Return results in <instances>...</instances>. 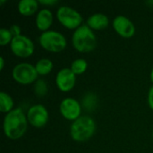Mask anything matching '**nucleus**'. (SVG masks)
<instances>
[{"label":"nucleus","instance_id":"20e7f679","mask_svg":"<svg viewBox=\"0 0 153 153\" xmlns=\"http://www.w3.org/2000/svg\"><path fill=\"white\" fill-rule=\"evenodd\" d=\"M39 44L47 51L57 53L63 51L67 43L62 33L55 30H48L40 35Z\"/></svg>","mask_w":153,"mask_h":153},{"label":"nucleus","instance_id":"2eb2a0df","mask_svg":"<svg viewBox=\"0 0 153 153\" xmlns=\"http://www.w3.org/2000/svg\"><path fill=\"white\" fill-rule=\"evenodd\" d=\"M13 100L12 97L6 92H0V111L3 113H9L13 110Z\"/></svg>","mask_w":153,"mask_h":153},{"label":"nucleus","instance_id":"ddd939ff","mask_svg":"<svg viewBox=\"0 0 153 153\" xmlns=\"http://www.w3.org/2000/svg\"><path fill=\"white\" fill-rule=\"evenodd\" d=\"M109 20L106 14L103 13H94L91 15L87 20V25L95 30H104L108 26Z\"/></svg>","mask_w":153,"mask_h":153},{"label":"nucleus","instance_id":"aec40b11","mask_svg":"<svg viewBox=\"0 0 153 153\" xmlns=\"http://www.w3.org/2000/svg\"><path fill=\"white\" fill-rule=\"evenodd\" d=\"M13 39V37L8 29L2 28L0 30V45L1 46H5L9 43L11 44Z\"/></svg>","mask_w":153,"mask_h":153},{"label":"nucleus","instance_id":"9d476101","mask_svg":"<svg viewBox=\"0 0 153 153\" xmlns=\"http://www.w3.org/2000/svg\"><path fill=\"white\" fill-rule=\"evenodd\" d=\"M113 28L116 32L123 38H132L135 33V27L134 23L127 17L118 15L113 20Z\"/></svg>","mask_w":153,"mask_h":153},{"label":"nucleus","instance_id":"7ed1b4c3","mask_svg":"<svg viewBox=\"0 0 153 153\" xmlns=\"http://www.w3.org/2000/svg\"><path fill=\"white\" fill-rule=\"evenodd\" d=\"M96 125L94 120L88 116L80 117L73 122L70 127V134L75 142H85L95 133Z\"/></svg>","mask_w":153,"mask_h":153},{"label":"nucleus","instance_id":"f3484780","mask_svg":"<svg viewBox=\"0 0 153 153\" xmlns=\"http://www.w3.org/2000/svg\"><path fill=\"white\" fill-rule=\"evenodd\" d=\"M87 67L88 64L84 59H76L71 65V70L75 75L83 74L87 70Z\"/></svg>","mask_w":153,"mask_h":153},{"label":"nucleus","instance_id":"4be33fe9","mask_svg":"<svg viewBox=\"0 0 153 153\" xmlns=\"http://www.w3.org/2000/svg\"><path fill=\"white\" fill-rule=\"evenodd\" d=\"M148 104H149V107L153 110V86L151 87L149 93H148Z\"/></svg>","mask_w":153,"mask_h":153},{"label":"nucleus","instance_id":"4468645a","mask_svg":"<svg viewBox=\"0 0 153 153\" xmlns=\"http://www.w3.org/2000/svg\"><path fill=\"white\" fill-rule=\"evenodd\" d=\"M39 3L36 0H21L18 3V11L23 16H30L36 13Z\"/></svg>","mask_w":153,"mask_h":153},{"label":"nucleus","instance_id":"f03ea898","mask_svg":"<svg viewBox=\"0 0 153 153\" xmlns=\"http://www.w3.org/2000/svg\"><path fill=\"white\" fill-rule=\"evenodd\" d=\"M72 40L74 48L81 53H89L92 51L97 45L96 36L88 25H82L76 29Z\"/></svg>","mask_w":153,"mask_h":153},{"label":"nucleus","instance_id":"dca6fc26","mask_svg":"<svg viewBox=\"0 0 153 153\" xmlns=\"http://www.w3.org/2000/svg\"><path fill=\"white\" fill-rule=\"evenodd\" d=\"M37 73L40 75H47L48 74L53 68V63L50 59L48 58H41L39 60L35 65Z\"/></svg>","mask_w":153,"mask_h":153},{"label":"nucleus","instance_id":"f8f14e48","mask_svg":"<svg viewBox=\"0 0 153 153\" xmlns=\"http://www.w3.org/2000/svg\"><path fill=\"white\" fill-rule=\"evenodd\" d=\"M53 22V15L50 10L44 8L40 10L36 17V26L39 30L43 32L48 31V29L52 25Z\"/></svg>","mask_w":153,"mask_h":153},{"label":"nucleus","instance_id":"39448f33","mask_svg":"<svg viewBox=\"0 0 153 153\" xmlns=\"http://www.w3.org/2000/svg\"><path fill=\"white\" fill-rule=\"evenodd\" d=\"M39 74L35 66L29 63H21L14 66L12 72V76L15 82L20 84L27 85L36 82Z\"/></svg>","mask_w":153,"mask_h":153},{"label":"nucleus","instance_id":"423d86ee","mask_svg":"<svg viewBox=\"0 0 153 153\" xmlns=\"http://www.w3.org/2000/svg\"><path fill=\"white\" fill-rule=\"evenodd\" d=\"M56 17L63 26L70 30L78 29L82 22L81 13L69 6L59 7L56 12Z\"/></svg>","mask_w":153,"mask_h":153},{"label":"nucleus","instance_id":"9b49d317","mask_svg":"<svg viewBox=\"0 0 153 153\" xmlns=\"http://www.w3.org/2000/svg\"><path fill=\"white\" fill-rule=\"evenodd\" d=\"M75 80V74L73 73L71 68H63L56 74V83L61 91L67 92L74 88Z\"/></svg>","mask_w":153,"mask_h":153},{"label":"nucleus","instance_id":"412c9836","mask_svg":"<svg viewBox=\"0 0 153 153\" xmlns=\"http://www.w3.org/2000/svg\"><path fill=\"white\" fill-rule=\"evenodd\" d=\"M9 30L11 31V33H12V35H13V38L22 35V34H21V28H20V26H18V25H16V24L12 25V26L10 27Z\"/></svg>","mask_w":153,"mask_h":153},{"label":"nucleus","instance_id":"6e6552de","mask_svg":"<svg viewBox=\"0 0 153 153\" xmlns=\"http://www.w3.org/2000/svg\"><path fill=\"white\" fill-rule=\"evenodd\" d=\"M27 119L32 126L40 128L48 123V112L43 105H34L28 110Z\"/></svg>","mask_w":153,"mask_h":153},{"label":"nucleus","instance_id":"393cba45","mask_svg":"<svg viewBox=\"0 0 153 153\" xmlns=\"http://www.w3.org/2000/svg\"><path fill=\"white\" fill-rule=\"evenodd\" d=\"M151 81L153 82V68L152 70V72H151Z\"/></svg>","mask_w":153,"mask_h":153},{"label":"nucleus","instance_id":"0eeeda50","mask_svg":"<svg viewBox=\"0 0 153 153\" xmlns=\"http://www.w3.org/2000/svg\"><path fill=\"white\" fill-rule=\"evenodd\" d=\"M12 52L18 57L27 58L34 52V44L30 39L24 35L14 37L10 44Z\"/></svg>","mask_w":153,"mask_h":153},{"label":"nucleus","instance_id":"a211bd4d","mask_svg":"<svg viewBox=\"0 0 153 153\" xmlns=\"http://www.w3.org/2000/svg\"><path fill=\"white\" fill-rule=\"evenodd\" d=\"M96 103H97V99H96V96L94 94H87L83 100H82V105H83V108L89 111H91L95 108L96 107Z\"/></svg>","mask_w":153,"mask_h":153},{"label":"nucleus","instance_id":"f257e3e1","mask_svg":"<svg viewBox=\"0 0 153 153\" xmlns=\"http://www.w3.org/2000/svg\"><path fill=\"white\" fill-rule=\"evenodd\" d=\"M28 126L27 117L21 108L13 109L7 113L4 119V133L11 140H17L26 133Z\"/></svg>","mask_w":153,"mask_h":153},{"label":"nucleus","instance_id":"5701e85b","mask_svg":"<svg viewBox=\"0 0 153 153\" xmlns=\"http://www.w3.org/2000/svg\"><path fill=\"white\" fill-rule=\"evenodd\" d=\"M39 3L42 4H45V5H53V4H56V3H58V1H56V0H40Z\"/></svg>","mask_w":153,"mask_h":153},{"label":"nucleus","instance_id":"6ab92c4d","mask_svg":"<svg viewBox=\"0 0 153 153\" xmlns=\"http://www.w3.org/2000/svg\"><path fill=\"white\" fill-rule=\"evenodd\" d=\"M34 91L35 94L39 97L45 96L48 93V85L46 82L43 80H38L34 85Z\"/></svg>","mask_w":153,"mask_h":153},{"label":"nucleus","instance_id":"b1692460","mask_svg":"<svg viewBox=\"0 0 153 153\" xmlns=\"http://www.w3.org/2000/svg\"><path fill=\"white\" fill-rule=\"evenodd\" d=\"M4 57L1 56V57H0V70H3V69H4Z\"/></svg>","mask_w":153,"mask_h":153},{"label":"nucleus","instance_id":"1a4fd4ad","mask_svg":"<svg viewBox=\"0 0 153 153\" xmlns=\"http://www.w3.org/2000/svg\"><path fill=\"white\" fill-rule=\"evenodd\" d=\"M82 108L80 103L73 98H65L60 104V113L67 120L75 121L80 117Z\"/></svg>","mask_w":153,"mask_h":153}]
</instances>
